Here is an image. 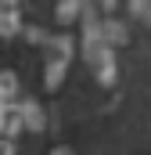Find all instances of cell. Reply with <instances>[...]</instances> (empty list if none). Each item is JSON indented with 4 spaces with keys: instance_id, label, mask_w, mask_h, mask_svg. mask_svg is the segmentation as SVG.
<instances>
[{
    "instance_id": "8992f818",
    "label": "cell",
    "mask_w": 151,
    "mask_h": 155,
    "mask_svg": "<svg viewBox=\"0 0 151 155\" xmlns=\"http://www.w3.org/2000/svg\"><path fill=\"white\" fill-rule=\"evenodd\" d=\"M76 15H86V7H83L79 0H69V4L58 7V18H61V22H69V18H76Z\"/></svg>"
},
{
    "instance_id": "6da1fadb",
    "label": "cell",
    "mask_w": 151,
    "mask_h": 155,
    "mask_svg": "<svg viewBox=\"0 0 151 155\" xmlns=\"http://www.w3.org/2000/svg\"><path fill=\"white\" fill-rule=\"evenodd\" d=\"M69 54H72V40H69V36L47 40V72H43V79H47L50 90H54V87L61 83V76H65V69H69Z\"/></svg>"
},
{
    "instance_id": "7a4b0ae2",
    "label": "cell",
    "mask_w": 151,
    "mask_h": 155,
    "mask_svg": "<svg viewBox=\"0 0 151 155\" xmlns=\"http://www.w3.org/2000/svg\"><path fill=\"white\" fill-rule=\"evenodd\" d=\"M115 47H108L101 36H83V58H86V65L94 69V72H101V69H108L115 65Z\"/></svg>"
},
{
    "instance_id": "9c48e42d",
    "label": "cell",
    "mask_w": 151,
    "mask_h": 155,
    "mask_svg": "<svg viewBox=\"0 0 151 155\" xmlns=\"http://www.w3.org/2000/svg\"><path fill=\"white\" fill-rule=\"evenodd\" d=\"M0 134H7V108H0Z\"/></svg>"
},
{
    "instance_id": "8fae6325",
    "label": "cell",
    "mask_w": 151,
    "mask_h": 155,
    "mask_svg": "<svg viewBox=\"0 0 151 155\" xmlns=\"http://www.w3.org/2000/svg\"><path fill=\"white\" fill-rule=\"evenodd\" d=\"M54 155H72V152H69V148H58V152H54Z\"/></svg>"
},
{
    "instance_id": "277c9868",
    "label": "cell",
    "mask_w": 151,
    "mask_h": 155,
    "mask_svg": "<svg viewBox=\"0 0 151 155\" xmlns=\"http://www.w3.org/2000/svg\"><path fill=\"white\" fill-rule=\"evenodd\" d=\"M18 112H22V123H25L29 130H43V112H40L36 101H22Z\"/></svg>"
},
{
    "instance_id": "52a82bcc",
    "label": "cell",
    "mask_w": 151,
    "mask_h": 155,
    "mask_svg": "<svg viewBox=\"0 0 151 155\" xmlns=\"http://www.w3.org/2000/svg\"><path fill=\"white\" fill-rule=\"evenodd\" d=\"M130 15H133V18H144V22L151 25V4H144V0H137V4H130Z\"/></svg>"
},
{
    "instance_id": "30bf717a",
    "label": "cell",
    "mask_w": 151,
    "mask_h": 155,
    "mask_svg": "<svg viewBox=\"0 0 151 155\" xmlns=\"http://www.w3.org/2000/svg\"><path fill=\"white\" fill-rule=\"evenodd\" d=\"M0 155H14V148H11L7 141H0Z\"/></svg>"
},
{
    "instance_id": "5b68a950",
    "label": "cell",
    "mask_w": 151,
    "mask_h": 155,
    "mask_svg": "<svg viewBox=\"0 0 151 155\" xmlns=\"http://www.w3.org/2000/svg\"><path fill=\"white\" fill-rule=\"evenodd\" d=\"M14 94H18V76L14 72H0V105L7 108L14 101Z\"/></svg>"
},
{
    "instance_id": "ba28073f",
    "label": "cell",
    "mask_w": 151,
    "mask_h": 155,
    "mask_svg": "<svg viewBox=\"0 0 151 155\" xmlns=\"http://www.w3.org/2000/svg\"><path fill=\"white\" fill-rule=\"evenodd\" d=\"M94 76H97V83L112 87V83H115V65H108V69H101V72H94Z\"/></svg>"
},
{
    "instance_id": "3957f363",
    "label": "cell",
    "mask_w": 151,
    "mask_h": 155,
    "mask_svg": "<svg viewBox=\"0 0 151 155\" xmlns=\"http://www.w3.org/2000/svg\"><path fill=\"white\" fill-rule=\"evenodd\" d=\"M22 29V7L14 0H0V36H14Z\"/></svg>"
}]
</instances>
